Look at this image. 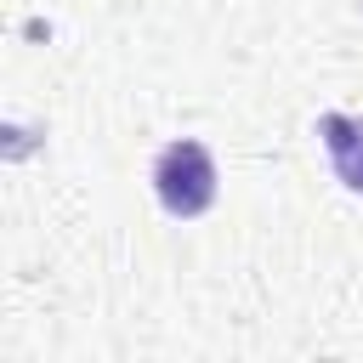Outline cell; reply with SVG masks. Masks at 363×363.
I'll use <instances>...</instances> for the list:
<instances>
[{"instance_id":"6da1fadb","label":"cell","mask_w":363,"mask_h":363,"mask_svg":"<svg viewBox=\"0 0 363 363\" xmlns=\"http://www.w3.org/2000/svg\"><path fill=\"white\" fill-rule=\"evenodd\" d=\"M153 193L176 221H193L216 204V159L204 142H170L153 159Z\"/></svg>"},{"instance_id":"7a4b0ae2","label":"cell","mask_w":363,"mask_h":363,"mask_svg":"<svg viewBox=\"0 0 363 363\" xmlns=\"http://www.w3.org/2000/svg\"><path fill=\"white\" fill-rule=\"evenodd\" d=\"M318 136H323V153H329L340 187L363 193V119H352V113H323V119H318Z\"/></svg>"}]
</instances>
